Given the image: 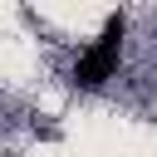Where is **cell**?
<instances>
[{
	"label": "cell",
	"mask_w": 157,
	"mask_h": 157,
	"mask_svg": "<svg viewBox=\"0 0 157 157\" xmlns=\"http://www.w3.org/2000/svg\"><path fill=\"white\" fill-rule=\"evenodd\" d=\"M118 54H123V15H108L103 34L78 54V64H74V83H83V88L108 83L113 69H118Z\"/></svg>",
	"instance_id": "obj_1"
}]
</instances>
